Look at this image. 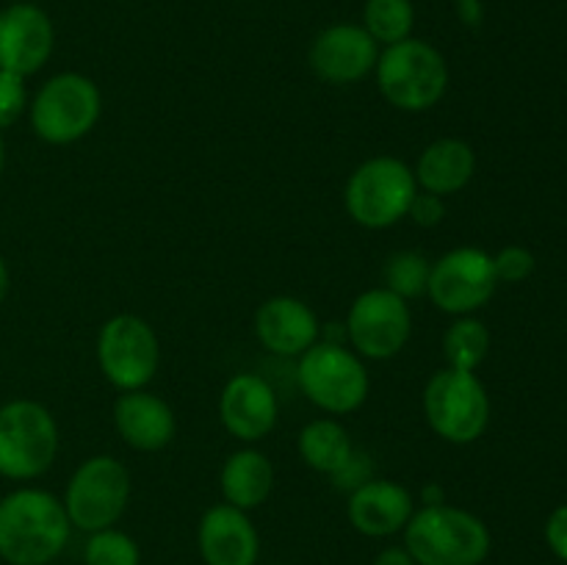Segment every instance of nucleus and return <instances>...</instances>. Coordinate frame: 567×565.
<instances>
[{"mask_svg":"<svg viewBox=\"0 0 567 565\" xmlns=\"http://www.w3.org/2000/svg\"><path fill=\"white\" fill-rule=\"evenodd\" d=\"M72 524L64 502L39 487L0 499V557L9 565H48L64 552Z\"/></svg>","mask_w":567,"mask_h":565,"instance_id":"nucleus-1","label":"nucleus"},{"mask_svg":"<svg viewBox=\"0 0 567 565\" xmlns=\"http://www.w3.org/2000/svg\"><path fill=\"white\" fill-rule=\"evenodd\" d=\"M404 548L419 565H482L491 554V532L468 510L424 504L404 526Z\"/></svg>","mask_w":567,"mask_h":565,"instance_id":"nucleus-2","label":"nucleus"},{"mask_svg":"<svg viewBox=\"0 0 567 565\" xmlns=\"http://www.w3.org/2000/svg\"><path fill=\"white\" fill-rule=\"evenodd\" d=\"M382 97L399 111L421 114L435 109L449 89V66L441 50L424 39H404L380 50L374 66Z\"/></svg>","mask_w":567,"mask_h":565,"instance_id":"nucleus-3","label":"nucleus"},{"mask_svg":"<svg viewBox=\"0 0 567 565\" xmlns=\"http://www.w3.org/2000/svg\"><path fill=\"white\" fill-rule=\"evenodd\" d=\"M419 183L402 158L377 155L363 161L349 175L343 188V205L358 225L369 230H385L408 216Z\"/></svg>","mask_w":567,"mask_h":565,"instance_id":"nucleus-4","label":"nucleus"},{"mask_svg":"<svg viewBox=\"0 0 567 565\" xmlns=\"http://www.w3.org/2000/svg\"><path fill=\"white\" fill-rule=\"evenodd\" d=\"M59 454V424L44 404L14 399L0 408V476L37 480Z\"/></svg>","mask_w":567,"mask_h":565,"instance_id":"nucleus-5","label":"nucleus"},{"mask_svg":"<svg viewBox=\"0 0 567 565\" xmlns=\"http://www.w3.org/2000/svg\"><path fill=\"white\" fill-rule=\"evenodd\" d=\"M424 415L432 432L449 443H474L491 424V397L476 371L443 369L424 388Z\"/></svg>","mask_w":567,"mask_h":565,"instance_id":"nucleus-6","label":"nucleus"},{"mask_svg":"<svg viewBox=\"0 0 567 565\" xmlns=\"http://www.w3.org/2000/svg\"><path fill=\"white\" fill-rule=\"evenodd\" d=\"M31 127L42 142L72 144L86 136L100 120L103 94L92 78L81 72H61L42 83L28 103Z\"/></svg>","mask_w":567,"mask_h":565,"instance_id":"nucleus-7","label":"nucleus"},{"mask_svg":"<svg viewBox=\"0 0 567 565\" xmlns=\"http://www.w3.org/2000/svg\"><path fill=\"white\" fill-rule=\"evenodd\" d=\"M297 377L305 397L324 413H352L369 399V371L360 355L343 343L316 341L308 352L299 355Z\"/></svg>","mask_w":567,"mask_h":565,"instance_id":"nucleus-8","label":"nucleus"},{"mask_svg":"<svg viewBox=\"0 0 567 565\" xmlns=\"http://www.w3.org/2000/svg\"><path fill=\"white\" fill-rule=\"evenodd\" d=\"M131 502V471L109 454L83 460L66 482L64 510L75 530L100 532L114 526Z\"/></svg>","mask_w":567,"mask_h":565,"instance_id":"nucleus-9","label":"nucleus"},{"mask_svg":"<svg viewBox=\"0 0 567 565\" xmlns=\"http://www.w3.org/2000/svg\"><path fill=\"white\" fill-rule=\"evenodd\" d=\"M158 336L133 314H120L100 327L97 363L105 380L120 391H138L158 371Z\"/></svg>","mask_w":567,"mask_h":565,"instance_id":"nucleus-10","label":"nucleus"},{"mask_svg":"<svg viewBox=\"0 0 567 565\" xmlns=\"http://www.w3.org/2000/svg\"><path fill=\"white\" fill-rule=\"evenodd\" d=\"M347 341L360 358L388 360L402 352L413 332V314L408 299L393 291L369 288L352 302L347 316Z\"/></svg>","mask_w":567,"mask_h":565,"instance_id":"nucleus-11","label":"nucleus"},{"mask_svg":"<svg viewBox=\"0 0 567 565\" xmlns=\"http://www.w3.org/2000/svg\"><path fill=\"white\" fill-rule=\"evenodd\" d=\"M496 286L498 277L493 269V255L480 247H457L432 264L426 297L443 314L471 316L491 302Z\"/></svg>","mask_w":567,"mask_h":565,"instance_id":"nucleus-12","label":"nucleus"},{"mask_svg":"<svg viewBox=\"0 0 567 565\" xmlns=\"http://www.w3.org/2000/svg\"><path fill=\"white\" fill-rule=\"evenodd\" d=\"M380 44L358 22H336L316 33L310 44V70L324 83L347 86L374 72Z\"/></svg>","mask_w":567,"mask_h":565,"instance_id":"nucleus-13","label":"nucleus"},{"mask_svg":"<svg viewBox=\"0 0 567 565\" xmlns=\"http://www.w3.org/2000/svg\"><path fill=\"white\" fill-rule=\"evenodd\" d=\"M55 31L37 3H11L0 11V70L28 78L48 64Z\"/></svg>","mask_w":567,"mask_h":565,"instance_id":"nucleus-14","label":"nucleus"},{"mask_svg":"<svg viewBox=\"0 0 567 565\" xmlns=\"http://www.w3.org/2000/svg\"><path fill=\"white\" fill-rule=\"evenodd\" d=\"M277 393L264 377L236 374L227 380L219 397V419L233 438L255 443L277 424Z\"/></svg>","mask_w":567,"mask_h":565,"instance_id":"nucleus-15","label":"nucleus"},{"mask_svg":"<svg viewBox=\"0 0 567 565\" xmlns=\"http://www.w3.org/2000/svg\"><path fill=\"white\" fill-rule=\"evenodd\" d=\"M199 554L205 565H255L260 554V537L244 510L233 504H214L205 510L197 530Z\"/></svg>","mask_w":567,"mask_h":565,"instance_id":"nucleus-16","label":"nucleus"},{"mask_svg":"<svg viewBox=\"0 0 567 565\" xmlns=\"http://www.w3.org/2000/svg\"><path fill=\"white\" fill-rule=\"evenodd\" d=\"M349 521L365 537H391L408 526L413 518V493L391 480L371 476L360 487L349 493Z\"/></svg>","mask_w":567,"mask_h":565,"instance_id":"nucleus-17","label":"nucleus"},{"mask_svg":"<svg viewBox=\"0 0 567 565\" xmlns=\"http://www.w3.org/2000/svg\"><path fill=\"white\" fill-rule=\"evenodd\" d=\"M313 308L297 297H271L255 314V336L269 352L299 358L319 341Z\"/></svg>","mask_w":567,"mask_h":565,"instance_id":"nucleus-18","label":"nucleus"},{"mask_svg":"<svg viewBox=\"0 0 567 565\" xmlns=\"http://www.w3.org/2000/svg\"><path fill=\"white\" fill-rule=\"evenodd\" d=\"M114 424L122 441L138 452H158L169 446L177 430L169 402L144 388L120 393L114 402Z\"/></svg>","mask_w":567,"mask_h":565,"instance_id":"nucleus-19","label":"nucleus"},{"mask_svg":"<svg viewBox=\"0 0 567 565\" xmlns=\"http://www.w3.org/2000/svg\"><path fill=\"white\" fill-rule=\"evenodd\" d=\"M476 172V153L463 138H437L419 155L413 175L421 192L449 197L463 192Z\"/></svg>","mask_w":567,"mask_h":565,"instance_id":"nucleus-20","label":"nucleus"},{"mask_svg":"<svg viewBox=\"0 0 567 565\" xmlns=\"http://www.w3.org/2000/svg\"><path fill=\"white\" fill-rule=\"evenodd\" d=\"M219 485L227 504L249 513V510L260 507L275 487L271 460L258 449H238L221 465Z\"/></svg>","mask_w":567,"mask_h":565,"instance_id":"nucleus-21","label":"nucleus"},{"mask_svg":"<svg viewBox=\"0 0 567 565\" xmlns=\"http://www.w3.org/2000/svg\"><path fill=\"white\" fill-rule=\"evenodd\" d=\"M299 458L313 471L336 476L354 454L352 438L336 419H316L302 427L297 438Z\"/></svg>","mask_w":567,"mask_h":565,"instance_id":"nucleus-22","label":"nucleus"},{"mask_svg":"<svg viewBox=\"0 0 567 565\" xmlns=\"http://www.w3.org/2000/svg\"><path fill=\"white\" fill-rule=\"evenodd\" d=\"M360 25L371 33L380 48L404 42L413 37L415 28L413 0H365Z\"/></svg>","mask_w":567,"mask_h":565,"instance_id":"nucleus-23","label":"nucleus"},{"mask_svg":"<svg viewBox=\"0 0 567 565\" xmlns=\"http://www.w3.org/2000/svg\"><path fill=\"white\" fill-rule=\"evenodd\" d=\"M491 349V332L474 316H457L452 327L443 336V355H446L449 369L476 371Z\"/></svg>","mask_w":567,"mask_h":565,"instance_id":"nucleus-24","label":"nucleus"},{"mask_svg":"<svg viewBox=\"0 0 567 565\" xmlns=\"http://www.w3.org/2000/svg\"><path fill=\"white\" fill-rule=\"evenodd\" d=\"M430 271L432 264L426 255L415 253V249H402V253H393L385 260V269H382V280H385L388 291H393L402 299H413L426 294L430 286Z\"/></svg>","mask_w":567,"mask_h":565,"instance_id":"nucleus-25","label":"nucleus"},{"mask_svg":"<svg viewBox=\"0 0 567 565\" xmlns=\"http://www.w3.org/2000/svg\"><path fill=\"white\" fill-rule=\"evenodd\" d=\"M83 563L86 565H142V552L138 543L127 532L100 530L92 532L83 546Z\"/></svg>","mask_w":567,"mask_h":565,"instance_id":"nucleus-26","label":"nucleus"},{"mask_svg":"<svg viewBox=\"0 0 567 565\" xmlns=\"http://www.w3.org/2000/svg\"><path fill=\"white\" fill-rule=\"evenodd\" d=\"M28 109L25 78L0 70V131L14 125Z\"/></svg>","mask_w":567,"mask_h":565,"instance_id":"nucleus-27","label":"nucleus"},{"mask_svg":"<svg viewBox=\"0 0 567 565\" xmlns=\"http://www.w3.org/2000/svg\"><path fill=\"white\" fill-rule=\"evenodd\" d=\"M493 269L498 282H524L535 271V255L520 244H509L502 253L493 255Z\"/></svg>","mask_w":567,"mask_h":565,"instance_id":"nucleus-28","label":"nucleus"},{"mask_svg":"<svg viewBox=\"0 0 567 565\" xmlns=\"http://www.w3.org/2000/svg\"><path fill=\"white\" fill-rule=\"evenodd\" d=\"M443 214H446V205H443V197H437V194H430V192H415L413 203H410V210L408 216L415 222V225L421 227H435L441 225Z\"/></svg>","mask_w":567,"mask_h":565,"instance_id":"nucleus-29","label":"nucleus"},{"mask_svg":"<svg viewBox=\"0 0 567 565\" xmlns=\"http://www.w3.org/2000/svg\"><path fill=\"white\" fill-rule=\"evenodd\" d=\"M369 480H371L369 458H365L363 452H358V449H354V454L349 458V463L343 465V469L338 471L336 476H332V482H336L341 491H349V493H352L354 487H360L363 482H369Z\"/></svg>","mask_w":567,"mask_h":565,"instance_id":"nucleus-30","label":"nucleus"},{"mask_svg":"<svg viewBox=\"0 0 567 565\" xmlns=\"http://www.w3.org/2000/svg\"><path fill=\"white\" fill-rule=\"evenodd\" d=\"M546 541L551 552L567 563V504L554 510L546 521Z\"/></svg>","mask_w":567,"mask_h":565,"instance_id":"nucleus-31","label":"nucleus"},{"mask_svg":"<svg viewBox=\"0 0 567 565\" xmlns=\"http://www.w3.org/2000/svg\"><path fill=\"white\" fill-rule=\"evenodd\" d=\"M371 565H419V563L410 557V552L404 546H391V548H382Z\"/></svg>","mask_w":567,"mask_h":565,"instance_id":"nucleus-32","label":"nucleus"},{"mask_svg":"<svg viewBox=\"0 0 567 565\" xmlns=\"http://www.w3.org/2000/svg\"><path fill=\"white\" fill-rule=\"evenodd\" d=\"M454 3H457V14L468 25H476L482 20V0H454Z\"/></svg>","mask_w":567,"mask_h":565,"instance_id":"nucleus-33","label":"nucleus"},{"mask_svg":"<svg viewBox=\"0 0 567 565\" xmlns=\"http://www.w3.org/2000/svg\"><path fill=\"white\" fill-rule=\"evenodd\" d=\"M6 294H9V266H6L3 255H0V302L6 299Z\"/></svg>","mask_w":567,"mask_h":565,"instance_id":"nucleus-34","label":"nucleus"},{"mask_svg":"<svg viewBox=\"0 0 567 565\" xmlns=\"http://www.w3.org/2000/svg\"><path fill=\"white\" fill-rule=\"evenodd\" d=\"M441 502H443V491H441V487H435V485L426 487V491H424V504H441Z\"/></svg>","mask_w":567,"mask_h":565,"instance_id":"nucleus-35","label":"nucleus"},{"mask_svg":"<svg viewBox=\"0 0 567 565\" xmlns=\"http://www.w3.org/2000/svg\"><path fill=\"white\" fill-rule=\"evenodd\" d=\"M3 161H6V147H3V136H0V172H3Z\"/></svg>","mask_w":567,"mask_h":565,"instance_id":"nucleus-36","label":"nucleus"},{"mask_svg":"<svg viewBox=\"0 0 567 565\" xmlns=\"http://www.w3.org/2000/svg\"><path fill=\"white\" fill-rule=\"evenodd\" d=\"M48 565H53V563H48Z\"/></svg>","mask_w":567,"mask_h":565,"instance_id":"nucleus-37","label":"nucleus"}]
</instances>
